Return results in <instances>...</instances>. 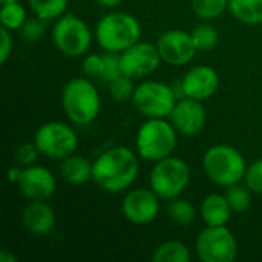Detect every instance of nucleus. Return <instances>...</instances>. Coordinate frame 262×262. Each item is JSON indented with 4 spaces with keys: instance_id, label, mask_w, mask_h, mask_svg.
Returning a JSON list of instances; mask_svg holds the SVG:
<instances>
[{
    "instance_id": "obj_1",
    "label": "nucleus",
    "mask_w": 262,
    "mask_h": 262,
    "mask_svg": "<svg viewBox=\"0 0 262 262\" xmlns=\"http://www.w3.org/2000/svg\"><path fill=\"white\" fill-rule=\"evenodd\" d=\"M138 160L129 147H112L92 163V180L104 192L126 190L138 175Z\"/></svg>"
},
{
    "instance_id": "obj_2",
    "label": "nucleus",
    "mask_w": 262,
    "mask_h": 262,
    "mask_svg": "<svg viewBox=\"0 0 262 262\" xmlns=\"http://www.w3.org/2000/svg\"><path fill=\"white\" fill-rule=\"evenodd\" d=\"M98 45L107 52H123L141 37L138 20L127 12H111L100 18L95 28Z\"/></svg>"
},
{
    "instance_id": "obj_3",
    "label": "nucleus",
    "mask_w": 262,
    "mask_h": 262,
    "mask_svg": "<svg viewBox=\"0 0 262 262\" xmlns=\"http://www.w3.org/2000/svg\"><path fill=\"white\" fill-rule=\"evenodd\" d=\"M61 106L75 124H89L100 114V95L88 78H72L61 91Z\"/></svg>"
},
{
    "instance_id": "obj_4",
    "label": "nucleus",
    "mask_w": 262,
    "mask_h": 262,
    "mask_svg": "<svg viewBox=\"0 0 262 262\" xmlns=\"http://www.w3.org/2000/svg\"><path fill=\"white\" fill-rule=\"evenodd\" d=\"M204 173L218 186L230 187L246 177V160L241 152L227 144L210 147L203 157Z\"/></svg>"
},
{
    "instance_id": "obj_5",
    "label": "nucleus",
    "mask_w": 262,
    "mask_h": 262,
    "mask_svg": "<svg viewBox=\"0 0 262 262\" xmlns=\"http://www.w3.org/2000/svg\"><path fill=\"white\" fill-rule=\"evenodd\" d=\"M177 146V129L164 118H147L137 132V150L147 161L172 155Z\"/></svg>"
},
{
    "instance_id": "obj_6",
    "label": "nucleus",
    "mask_w": 262,
    "mask_h": 262,
    "mask_svg": "<svg viewBox=\"0 0 262 262\" xmlns=\"http://www.w3.org/2000/svg\"><path fill=\"white\" fill-rule=\"evenodd\" d=\"M190 181V169L187 163L178 157H167L154 166L150 172V189L163 200H175L180 196Z\"/></svg>"
},
{
    "instance_id": "obj_7",
    "label": "nucleus",
    "mask_w": 262,
    "mask_h": 262,
    "mask_svg": "<svg viewBox=\"0 0 262 262\" xmlns=\"http://www.w3.org/2000/svg\"><path fill=\"white\" fill-rule=\"evenodd\" d=\"M132 104L146 118H166L177 104V94L166 83L144 81L135 88Z\"/></svg>"
},
{
    "instance_id": "obj_8",
    "label": "nucleus",
    "mask_w": 262,
    "mask_h": 262,
    "mask_svg": "<svg viewBox=\"0 0 262 262\" xmlns=\"http://www.w3.org/2000/svg\"><path fill=\"white\" fill-rule=\"evenodd\" d=\"M195 247L203 262H232L238 256V243L226 226H207L198 235Z\"/></svg>"
},
{
    "instance_id": "obj_9",
    "label": "nucleus",
    "mask_w": 262,
    "mask_h": 262,
    "mask_svg": "<svg viewBox=\"0 0 262 262\" xmlns=\"http://www.w3.org/2000/svg\"><path fill=\"white\" fill-rule=\"evenodd\" d=\"M34 143L45 157L64 160L77 150L78 138L71 126L60 121H49L37 129Z\"/></svg>"
},
{
    "instance_id": "obj_10",
    "label": "nucleus",
    "mask_w": 262,
    "mask_h": 262,
    "mask_svg": "<svg viewBox=\"0 0 262 262\" xmlns=\"http://www.w3.org/2000/svg\"><path fill=\"white\" fill-rule=\"evenodd\" d=\"M52 40L68 57H81L91 46L92 35L88 25L74 14H63L52 29Z\"/></svg>"
},
{
    "instance_id": "obj_11",
    "label": "nucleus",
    "mask_w": 262,
    "mask_h": 262,
    "mask_svg": "<svg viewBox=\"0 0 262 262\" xmlns=\"http://www.w3.org/2000/svg\"><path fill=\"white\" fill-rule=\"evenodd\" d=\"M123 74L130 78H143L155 72L160 66L161 55L157 45L137 41L124 49L120 55Z\"/></svg>"
},
{
    "instance_id": "obj_12",
    "label": "nucleus",
    "mask_w": 262,
    "mask_h": 262,
    "mask_svg": "<svg viewBox=\"0 0 262 262\" xmlns=\"http://www.w3.org/2000/svg\"><path fill=\"white\" fill-rule=\"evenodd\" d=\"M161 60L172 66H183L193 60L196 46L192 35L181 29H169L163 32L157 41Z\"/></svg>"
},
{
    "instance_id": "obj_13",
    "label": "nucleus",
    "mask_w": 262,
    "mask_h": 262,
    "mask_svg": "<svg viewBox=\"0 0 262 262\" xmlns=\"http://www.w3.org/2000/svg\"><path fill=\"white\" fill-rule=\"evenodd\" d=\"M121 210L126 220L132 224H149L160 213V196L152 189H134L124 196Z\"/></svg>"
},
{
    "instance_id": "obj_14",
    "label": "nucleus",
    "mask_w": 262,
    "mask_h": 262,
    "mask_svg": "<svg viewBox=\"0 0 262 262\" xmlns=\"http://www.w3.org/2000/svg\"><path fill=\"white\" fill-rule=\"evenodd\" d=\"M17 186L20 193L29 201H46L54 195L57 181L46 167L32 164L21 170Z\"/></svg>"
},
{
    "instance_id": "obj_15",
    "label": "nucleus",
    "mask_w": 262,
    "mask_h": 262,
    "mask_svg": "<svg viewBox=\"0 0 262 262\" xmlns=\"http://www.w3.org/2000/svg\"><path fill=\"white\" fill-rule=\"evenodd\" d=\"M169 118L178 134L192 137V135L200 134L204 129L206 109L200 103V100L186 97L177 101Z\"/></svg>"
},
{
    "instance_id": "obj_16",
    "label": "nucleus",
    "mask_w": 262,
    "mask_h": 262,
    "mask_svg": "<svg viewBox=\"0 0 262 262\" xmlns=\"http://www.w3.org/2000/svg\"><path fill=\"white\" fill-rule=\"evenodd\" d=\"M183 97L195 98V100H206L210 98L220 88V77L218 72L206 64L192 68L180 83Z\"/></svg>"
},
{
    "instance_id": "obj_17",
    "label": "nucleus",
    "mask_w": 262,
    "mask_h": 262,
    "mask_svg": "<svg viewBox=\"0 0 262 262\" xmlns=\"http://www.w3.org/2000/svg\"><path fill=\"white\" fill-rule=\"evenodd\" d=\"M21 224L32 235H46L55 226V215L45 201H29L21 210Z\"/></svg>"
},
{
    "instance_id": "obj_18",
    "label": "nucleus",
    "mask_w": 262,
    "mask_h": 262,
    "mask_svg": "<svg viewBox=\"0 0 262 262\" xmlns=\"http://www.w3.org/2000/svg\"><path fill=\"white\" fill-rule=\"evenodd\" d=\"M201 216L207 226H226L230 220L232 209L226 195L210 193L201 203Z\"/></svg>"
},
{
    "instance_id": "obj_19",
    "label": "nucleus",
    "mask_w": 262,
    "mask_h": 262,
    "mask_svg": "<svg viewBox=\"0 0 262 262\" xmlns=\"http://www.w3.org/2000/svg\"><path fill=\"white\" fill-rule=\"evenodd\" d=\"M60 173L68 184L80 186L92 180V164L84 157L72 154L63 160L60 166Z\"/></svg>"
},
{
    "instance_id": "obj_20",
    "label": "nucleus",
    "mask_w": 262,
    "mask_h": 262,
    "mask_svg": "<svg viewBox=\"0 0 262 262\" xmlns=\"http://www.w3.org/2000/svg\"><path fill=\"white\" fill-rule=\"evenodd\" d=\"M229 9L243 23H262V0H229Z\"/></svg>"
},
{
    "instance_id": "obj_21",
    "label": "nucleus",
    "mask_w": 262,
    "mask_h": 262,
    "mask_svg": "<svg viewBox=\"0 0 262 262\" xmlns=\"http://www.w3.org/2000/svg\"><path fill=\"white\" fill-rule=\"evenodd\" d=\"M190 259H192L190 250L178 241L163 243L154 250L152 255L154 262H189Z\"/></svg>"
},
{
    "instance_id": "obj_22",
    "label": "nucleus",
    "mask_w": 262,
    "mask_h": 262,
    "mask_svg": "<svg viewBox=\"0 0 262 262\" xmlns=\"http://www.w3.org/2000/svg\"><path fill=\"white\" fill-rule=\"evenodd\" d=\"M167 216L172 223L181 227L190 226L196 218V210L190 201L186 200H173L167 206Z\"/></svg>"
},
{
    "instance_id": "obj_23",
    "label": "nucleus",
    "mask_w": 262,
    "mask_h": 262,
    "mask_svg": "<svg viewBox=\"0 0 262 262\" xmlns=\"http://www.w3.org/2000/svg\"><path fill=\"white\" fill-rule=\"evenodd\" d=\"M34 14L43 20L60 18L68 8V0H29Z\"/></svg>"
},
{
    "instance_id": "obj_24",
    "label": "nucleus",
    "mask_w": 262,
    "mask_h": 262,
    "mask_svg": "<svg viewBox=\"0 0 262 262\" xmlns=\"http://www.w3.org/2000/svg\"><path fill=\"white\" fill-rule=\"evenodd\" d=\"M2 11H0V21L2 26L8 28L9 31L12 29H20L26 18V9L18 3V2H9V3H2Z\"/></svg>"
},
{
    "instance_id": "obj_25",
    "label": "nucleus",
    "mask_w": 262,
    "mask_h": 262,
    "mask_svg": "<svg viewBox=\"0 0 262 262\" xmlns=\"http://www.w3.org/2000/svg\"><path fill=\"white\" fill-rule=\"evenodd\" d=\"M190 35H192V40H193V43H195V46H196L198 51H210L220 41V32H218V29L213 25H209V23L198 25L190 32Z\"/></svg>"
},
{
    "instance_id": "obj_26",
    "label": "nucleus",
    "mask_w": 262,
    "mask_h": 262,
    "mask_svg": "<svg viewBox=\"0 0 262 262\" xmlns=\"http://www.w3.org/2000/svg\"><path fill=\"white\" fill-rule=\"evenodd\" d=\"M252 190L246 186H239L238 184H233L227 189L226 192V198L229 201V206L232 209L233 213H243L246 212L250 204H252Z\"/></svg>"
},
{
    "instance_id": "obj_27",
    "label": "nucleus",
    "mask_w": 262,
    "mask_h": 262,
    "mask_svg": "<svg viewBox=\"0 0 262 262\" xmlns=\"http://www.w3.org/2000/svg\"><path fill=\"white\" fill-rule=\"evenodd\" d=\"M229 8V0H192V9L203 20H213Z\"/></svg>"
},
{
    "instance_id": "obj_28",
    "label": "nucleus",
    "mask_w": 262,
    "mask_h": 262,
    "mask_svg": "<svg viewBox=\"0 0 262 262\" xmlns=\"http://www.w3.org/2000/svg\"><path fill=\"white\" fill-rule=\"evenodd\" d=\"M134 78L127 77V75H121L118 78H115L114 81L109 83V92L111 97L117 101V103H123L127 101L129 98L134 97L135 92V86H134Z\"/></svg>"
},
{
    "instance_id": "obj_29",
    "label": "nucleus",
    "mask_w": 262,
    "mask_h": 262,
    "mask_svg": "<svg viewBox=\"0 0 262 262\" xmlns=\"http://www.w3.org/2000/svg\"><path fill=\"white\" fill-rule=\"evenodd\" d=\"M46 20L37 17V18H31V20H26L25 25L18 29L20 31V37L29 43H35L38 40H41V37L45 35L46 32V25H45Z\"/></svg>"
},
{
    "instance_id": "obj_30",
    "label": "nucleus",
    "mask_w": 262,
    "mask_h": 262,
    "mask_svg": "<svg viewBox=\"0 0 262 262\" xmlns=\"http://www.w3.org/2000/svg\"><path fill=\"white\" fill-rule=\"evenodd\" d=\"M81 69L88 77L92 78H103L104 75V55L91 54L83 58Z\"/></svg>"
},
{
    "instance_id": "obj_31",
    "label": "nucleus",
    "mask_w": 262,
    "mask_h": 262,
    "mask_svg": "<svg viewBox=\"0 0 262 262\" xmlns=\"http://www.w3.org/2000/svg\"><path fill=\"white\" fill-rule=\"evenodd\" d=\"M246 186L255 192V193H262V158L253 161L247 170H246Z\"/></svg>"
},
{
    "instance_id": "obj_32",
    "label": "nucleus",
    "mask_w": 262,
    "mask_h": 262,
    "mask_svg": "<svg viewBox=\"0 0 262 262\" xmlns=\"http://www.w3.org/2000/svg\"><path fill=\"white\" fill-rule=\"evenodd\" d=\"M123 75V69H121V60L120 55H117V52H107L104 55V75L103 80L111 83L115 78Z\"/></svg>"
},
{
    "instance_id": "obj_33",
    "label": "nucleus",
    "mask_w": 262,
    "mask_h": 262,
    "mask_svg": "<svg viewBox=\"0 0 262 262\" xmlns=\"http://www.w3.org/2000/svg\"><path fill=\"white\" fill-rule=\"evenodd\" d=\"M38 147H37V144L34 143H23V144H20L18 146V149L15 150V158H17V161L21 164V166H25V167H28V166H32V164H35V161H37V157H38Z\"/></svg>"
},
{
    "instance_id": "obj_34",
    "label": "nucleus",
    "mask_w": 262,
    "mask_h": 262,
    "mask_svg": "<svg viewBox=\"0 0 262 262\" xmlns=\"http://www.w3.org/2000/svg\"><path fill=\"white\" fill-rule=\"evenodd\" d=\"M0 35H2V48H0V63H6L11 52H12V37L9 34V29L2 26L0 29Z\"/></svg>"
},
{
    "instance_id": "obj_35",
    "label": "nucleus",
    "mask_w": 262,
    "mask_h": 262,
    "mask_svg": "<svg viewBox=\"0 0 262 262\" xmlns=\"http://www.w3.org/2000/svg\"><path fill=\"white\" fill-rule=\"evenodd\" d=\"M20 175H21V169H18V167H9V170H8V180L11 183H17L18 178H20Z\"/></svg>"
},
{
    "instance_id": "obj_36",
    "label": "nucleus",
    "mask_w": 262,
    "mask_h": 262,
    "mask_svg": "<svg viewBox=\"0 0 262 262\" xmlns=\"http://www.w3.org/2000/svg\"><path fill=\"white\" fill-rule=\"evenodd\" d=\"M98 5H101L103 8H115L118 6L123 0H95Z\"/></svg>"
},
{
    "instance_id": "obj_37",
    "label": "nucleus",
    "mask_w": 262,
    "mask_h": 262,
    "mask_svg": "<svg viewBox=\"0 0 262 262\" xmlns=\"http://www.w3.org/2000/svg\"><path fill=\"white\" fill-rule=\"evenodd\" d=\"M0 261L2 262H15L17 261V258H15L12 253H9L8 250H2V252H0Z\"/></svg>"
},
{
    "instance_id": "obj_38",
    "label": "nucleus",
    "mask_w": 262,
    "mask_h": 262,
    "mask_svg": "<svg viewBox=\"0 0 262 262\" xmlns=\"http://www.w3.org/2000/svg\"><path fill=\"white\" fill-rule=\"evenodd\" d=\"M9 2H18V0H2V3H9Z\"/></svg>"
}]
</instances>
